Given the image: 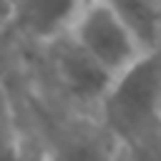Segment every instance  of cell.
Returning <instances> with one entry per match:
<instances>
[{"mask_svg":"<svg viewBox=\"0 0 161 161\" xmlns=\"http://www.w3.org/2000/svg\"><path fill=\"white\" fill-rule=\"evenodd\" d=\"M101 123L123 143L161 128V50L118 75L98 108Z\"/></svg>","mask_w":161,"mask_h":161,"instance_id":"obj_1","label":"cell"},{"mask_svg":"<svg viewBox=\"0 0 161 161\" xmlns=\"http://www.w3.org/2000/svg\"><path fill=\"white\" fill-rule=\"evenodd\" d=\"M68 33L113 78L123 75L143 58L113 3H80Z\"/></svg>","mask_w":161,"mask_h":161,"instance_id":"obj_2","label":"cell"},{"mask_svg":"<svg viewBox=\"0 0 161 161\" xmlns=\"http://www.w3.org/2000/svg\"><path fill=\"white\" fill-rule=\"evenodd\" d=\"M48 58H50L53 73H55L58 83L63 86V91L80 106L93 108V113L98 116V108H101L103 98L108 96L116 78L108 70H103L73 40L70 33L48 43Z\"/></svg>","mask_w":161,"mask_h":161,"instance_id":"obj_3","label":"cell"},{"mask_svg":"<svg viewBox=\"0 0 161 161\" xmlns=\"http://www.w3.org/2000/svg\"><path fill=\"white\" fill-rule=\"evenodd\" d=\"M45 161H123L126 143L118 141L98 116H80L58 128L43 148Z\"/></svg>","mask_w":161,"mask_h":161,"instance_id":"obj_4","label":"cell"},{"mask_svg":"<svg viewBox=\"0 0 161 161\" xmlns=\"http://www.w3.org/2000/svg\"><path fill=\"white\" fill-rule=\"evenodd\" d=\"M78 5L80 3L33 0V3H20V5H5V15H8V23L13 18L18 23V28L30 33L33 38H38L43 43H53L70 30Z\"/></svg>","mask_w":161,"mask_h":161,"instance_id":"obj_5","label":"cell"},{"mask_svg":"<svg viewBox=\"0 0 161 161\" xmlns=\"http://www.w3.org/2000/svg\"><path fill=\"white\" fill-rule=\"evenodd\" d=\"M113 8L126 23L128 33L133 35L143 55L161 50V3L121 0V3H113Z\"/></svg>","mask_w":161,"mask_h":161,"instance_id":"obj_6","label":"cell"},{"mask_svg":"<svg viewBox=\"0 0 161 161\" xmlns=\"http://www.w3.org/2000/svg\"><path fill=\"white\" fill-rule=\"evenodd\" d=\"M126 161H161V128L126 143Z\"/></svg>","mask_w":161,"mask_h":161,"instance_id":"obj_7","label":"cell"},{"mask_svg":"<svg viewBox=\"0 0 161 161\" xmlns=\"http://www.w3.org/2000/svg\"><path fill=\"white\" fill-rule=\"evenodd\" d=\"M20 161H45V151L28 146V143H20Z\"/></svg>","mask_w":161,"mask_h":161,"instance_id":"obj_8","label":"cell"}]
</instances>
